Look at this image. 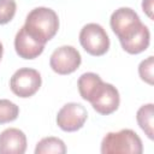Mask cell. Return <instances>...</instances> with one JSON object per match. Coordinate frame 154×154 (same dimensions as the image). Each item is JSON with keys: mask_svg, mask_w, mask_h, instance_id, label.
Masks as SVG:
<instances>
[{"mask_svg": "<svg viewBox=\"0 0 154 154\" xmlns=\"http://www.w3.org/2000/svg\"><path fill=\"white\" fill-rule=\"evenodd\" d=\"M24 28L37 41L46 45L59 29L58 14L48 7H36L29 12Z\"/></svg>", "mask_w": 154, "mask_h": 154, "instance_id": "obj_1", "label": "cell"}, {"mask_svg": "<svg viewBox=\"0 0 154 154\" xmlns=\"http://www.w3.org/2000/svg\"><path fill=\"white\" fill-rule=\"evenodd\" d=\"M142 152V141L131 129L108 132L101 142L102 154H141Z\"/></svg>", "mask_w": 154, "mask_h": 154, "instance_id": "obj_2", "label": "cell"}, {"mask_svg": "<svg viewBox=\"0 0 154 154\" xmlns=\"http://www.w3.org/2000/svg\"><path fill=\"white\" fill-rule=\"evenodd\" d=\"M109 24L120 43L130 40L144 25L142 24L138 14L130 7H120L116 10L111 16Z\"/></svg>", "mask_w": 154, "mask_h": 154, "instance_id": "obj_3", "label": "cell"}, {"mask_svg": "<svg viewBox=\"0 0 154 154\" xmlns=\"http://www.w3.org/2000/svg\"><path fill=\"white\" fill-rule=\"evenodd\" d=\"M79 43L87 53L94 57L103 55L109 48V38L105 29L96 23H88L79 32Z\"/></svg>", "mask_w": 154, "mask_h": 154, "instance_id": "obj_4", "label": "cell"}, {"mask_svg": "<svg viewBox=\"0 0 154 154\" xmlns=\"http://www.w3.org/2000/svg\"><path fill=\"white\" fill-rule=\"evenodd\" d=\"M87 101L91 103L93 108L97 113L102 116H108L118 108L120 97L116 87L101 81L95 87Z\"/></svg>", "mask_w": 154, "mask_h": 154, "instance_id": "obj_5", "label": "cell"}, {"mask_svg": "<svg viewBox=\"0 0 154 154\" xmlns=\"http://www.w3.org/2000/svg\"><path fill=\"white\" fill-rule=\"evenodd\" d=\"M41 87V75L37 70L22 67L17 70L10 81V88L19 97L32 96Z\"/></svg>", "mask_w": 154, "mask_h": 154, "instance_id": "obj_6", "label": "cell"}, {"mask_svg": "<svg viewBox=\"0 0 154 154\" xmlns=\"http://www.w3.org/2000/svg\"><path fill=\"white\" fill-rule=\"evenodd\" d=\"M81 61V54L76 48L72 46H61L52 53L49 65L54 72L59 75H69L79 67Z\"/></svg>", "mask_w": 154, "mask_h": 154, "instance_id": "obj_7", "label": "cell"}, {"mask_svg": "<svg viewBox=\"0 0 154 154\" xmlns=\"http://www.w3.org/2000/svg\"><path fill=\"white\" fill-rule=\"evenodd\" d=\"M88 118L85 107L77 102H69L64 105L57 114L58 126L67 132L79 130Z\"/></svg>", "mask_w": 154, "mask_h": 154, "instance_id": "obj_8", "label": "cell"}, {"mask_svg": "<svg viewBox=\"0 0 154 154\" xmlns=\"http://www.w3.org/2000/svg\"><path fill=\"white\" fill-rule=\"evenodd\" d=\"M14 48L17 54L23 59H35L45 49V45L34 38L24 26L19 29L14 37Z\"/></svg>", "mask_w": 154, "mask_h": 154, "instance_id": "obj_9", "label": "cell"}, {"mask_svg": "<svg viewBox=\"0 0 154 154\" xmlns=\"http://www.w3.org/2000/svg\"><path fill=\"white\" fill-rule=\"evenodd\" d=\"M26 150V136L16 128H10L0 134L1 154H23Z\"/></svg>", "mask_w": 154, "mask_h": 154, "instance_id": "obj_10", "label": "cell"}, {"mask_svg": "<svg viewBox=\"0 0 154 154\" xmlns=\"http://www.w3.org/2000/svg\"><path fill=\"white\" fill-rule=\"evenodd\" d=\"M149 41H150V32H149L148 28L146 25H143V28L135 36H132L130 40H128L126 42H123L120 45L125 52H128L130 54H138L148 48Z\"/></svg>", "mask_w": 154, "mask_h": 154, "instance_id": "obj_11", "label": "cell"}, {"mask_svg": "<svg viewBox=\"0 0 154 154\" xmlns=\"http://www.w3.org/2000/svg\"><path fill=\"white\" fill-rule=\"evenodd\" d=\"M153 103H147L143 105L138 108L136 113V119L140 125V128L144 131V134L148 136V138L153 140L154 130H153V124H154V111H153Z\"/></svg>", "mask_w": 154, "mask_h": 154, "instance_id": "obj_12", "label": "cell"}, {"mask_svg": "<svg viewBox=\"0 0 154 154\" xmlns=\"http://www.w3.org/2000/svg\"><path fill=\"white\" fill-rule=\"evenodd\" d=\"M66 153L65 143L58 137H45L35 148V154H64Z\"/></svg>", "mask_w": 154, "mask_h": 154, "instance_id": "obj_13", "label": "cell"}, {"mask_svg": "<svg viewBox=\"0 0 154 154\" xmlns=\"http://www.w3.org/2000/svg\"><path fill=\"white\" fill-rule=\"evenodd\" d=\"M102 79L100 78L99 75L94 73V72H85L83 73L79 78H78V91L82 96L83 100H88L90 94L93 93V90L95 89V87L101 82Z\"/></svg>", "mask_w": 154, "mask_h": 154, "instance_id": "obj_14", "label": "cell"}, {"mask_svg": "<svg viewBox=\"0 0 154 154\" xmlns=\"http://www.w3.org/2000/svg\"><path fill=\"white\" fill-rule=\"evenodd\" d=\"M19 108L16 103L7 99H0V124L10 123L17 119Z\"/></svg>", "mask_w": 154, "mask_h": 154, "instance_id": "obj_15", "label": "cell"}, {"mask_svg": "<svg viewBox=\"0 0 154 154\" xmlns=\"http://www.w3.org/2000/svg\"><path fill=\"white\" fill-rule=\"evenodd\" d=\"M17 4L14 0H0V24H6L16 14Z\"/></svg>", "mask_w": 154, "mask_h": 154, "instance_id": "obj_16", "label": "cell"}, {"mask_svg": "<svg viewBox=\"0 0 154 154\" xmlns=\"http://www.w3.org/2000/svg\"><path fill=\"white\" fill-rule=\"evenodd\" d=\"M154 66V59L153 57H148L147 59L142 60L138 66V73L142 81L147 82L148 84H153V67Z\"/></svg>", "mask_w": 154, "mask_h": 154, "instance_id": "obj_17", "label": "cell"}, {"mask_svg": "<svg viewBox=\"0 0 154 154\" xmlns=\"http://www.w3.org/2000/svg\"><path fill=\"white\" fill-rule=\"evenodd\" d=\"M142 8L147 13V16L153 19V0H143L142 1Z\"/></svg>", "mask_w": 154, "mask_h": 154, "instance_id": "obj_18", "label": "cell"}, {"mask_svg": "<svg viewBox=\"0 0 154 154\" xmlns=\"http://www.w3.org/2000/svg\"><path fill=\"white\" fill-rule=\"evenodd\" d=\"M2 52H4V48H2V43L0 42V60H1V57H2Z\"/></svg>", "mask_w": 154, "mask_h": 154, "instance_id": "obj_19", "label": "cell"}]
</instances>
